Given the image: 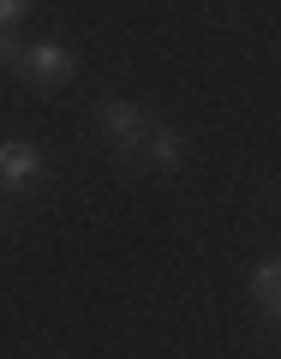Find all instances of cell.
I'll return each instance as SVG.
<instances>
[{"mask_svg":"<svg viewBox=\"0 0 281 359\" xmlns=\"http://www.w3.org/2000/svg\"><path fill=\"white\" fill-rule=\"evenodd\" d=\"M150 126H156V120L144 114L138 102H126V96H108V102L96 108V132H102V144L120 156V162H138V156H144Z\"/></svg>","mask_w":281,"mask_h":359,"instance_id":"6da1fadb","label":"cell"},{"mask_svg":"<svg viewBox=\"0 0 281 359\" xmlns=\"http://www.w3.org/2000/svg\"><path fill=\"white\" fill-rule=\"evenodd\" d=\"M252 306L281 330V257H263V264L252 269Z\"/></svg>","mask_w":281,"mask_h":359,"instance_id":"277c9868","label":"cell"},{"mask_svg":"<svg viewBox=\"0 0 281 359\" xmlns=\"http://www.w3.org/2000/svg\"><path fill=\"white\" fill-rule=\"evenodd\" d=\"M72 72H78V54L66 48L60 36H48V42H36V48H25V66H18V78H25L36 96L66 90V84H72Z\"/></svg>","mask_w":281,"mask_h":359,"instance_id":"7a4b0ae2","label":"cell"},{"mask_svg":"<svg viewBox=\"0 0 281 359\" xmlns=\"http://www.w3.org/2000/svg\"><path fill=\"white\" fill-rule=\"evenodd\" d=\"M48 180V156L25 138H0V186L6 192H36Z\"/></svg>","mask_w":281,"mask_h":359,"instance_id":"3957f363","label":"cell"},{"mask_svg":"<svg viewBox=\"0 0 281 359\" xmlns=\"http://www.w3.org/2000/svg\"><path fill=\"white\" fill-rule=\"evenodd\" d=\"M0 66H13V72L25 66V42H18L13 30H0Z\"/></svg>","mask_w":281,"mask_h":359,"instance_id":"52a82bcc","label":"cell"},{"mask_svg":"<svg viewBox=\"0 0 281 359\" xmlns=\"http://www.w3.org/2000/svg\"><path fill=\"white\" fill-rule=\"evenodd\" d=\"M0 222H6V204H0Z\"/></svg>","mask_w":281,"mask_h":359,"instance_id":"ba28073f","label":"cell"},{"mask_svg":"<svg viewBox=\"0 0 281 359\" xmlns=\"http://www.w3.org/2000/svg\"><path fill=\"white\" fill-rule=\"evenodd\" d=\"M30 18V0H0V30H18Z\"/></svg>","mask_w":281,"mask_h":359,"instance_id":"8992f818","label":"cell"},{"mask_svg":"<svg viewBox=\"0 0 281 359\" xmlns=\"http://www.w3.org/2000/svg\"><path fill=\"white\" fill-rule=\"evenodd\" d=\"M138 162H150L156 174H174L179 162H186V138H179L174 126H150V138H144V156Z\"/></svg>","mask_w":281,"mask_h":359,"instance_id":"5b68a950","label":"cell"}]
</instances>
